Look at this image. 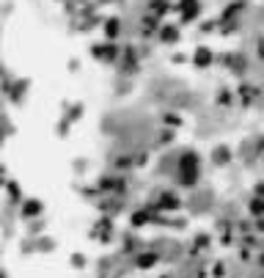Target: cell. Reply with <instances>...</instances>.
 Listing matches in <instances>:
<instances>
[{
	"instance_id": "1",
	"label": "cell",
	"mask_w": 264,
	"mask_h": 278,
	"mask_svg": "<svg viewBox=\"0 0 264 278\" xmlns=\"http://www.w3.org/2000/svg\"><path fill=\"white\" fill-rule=\"evenodd\" d=\"M176 9L182 11V17H185V22H190V19L198 14V0H182Z\"/></svg>"
},
{
	"instance_id": "2",
	"label": "cell",
	"mask_w": 264,
	"mask_h": 278,
	"mask_svg": "<svg viewBox=\"0 0 264 278\" xmlns=\"http://www.w3.org/2000/svg\"><path fill=\"white\" fill-rule=\"evenodd\" d=\"M209 61H212V55H209V50H207V47H201V50L195 52V64H198V66H207Z\"/></svg>"
},
{
	"instance_id": "3",
	"label": "cell",
	"mask_w": 264,
	"mask_h": 278,
	"mask_svg": "<svg viewBox=\"0 0 264 278\" xmlns=\"http://www.w3.org/2000/svg\"><path fill=\"white\" fill-rule=\"evenodd\" d=\"M162 39H165V42L171 44V42H176V39H179V31H176V28H171V25H168V28L162 31Z\"/></svg>"
},
{
	"instance_id": "4",
	"label": "cell",
	"mask_w": 264,
	"mask_h": 278,
	"mask_svg": "<svg viewBox=\"0 0 264 278\" xmlns=\"http://www.w3.org/2000/svg\"><path fill=\"white\" fill-rule=\"evenodd\" d=\"M160 207L173 209V207H179V199H173V196H162V204H160Z\"/></svg>"
},
{
	"instance_id": "5",
	"label": "cell",
	"mask_w": 264,
	"mask_h": 278,
	"mask_svg": "<svg viewBox=\"0 0 264 278\" xmlns=\"http://www.w3.org/2000/svg\"><path fill=\"white\" fill-rule=\"evenodd\" d=\"M105 31H107V36L113 39V36H116V33H119V19H110V22L105 25Z\"/></svg>"
},
{
	"instance_id": "6",
	"label": "cell",
	"mask_w": 264,
	"mask_h": 278,
	"mask_svg": "<svg viewBox=\"0 0 264 278\" xmlns=\"http://www.w3.org/2000/svg\"><path fill=\"white\" fill-rule=\"evenodd\" d=\"M39 209H42V207H39V201H28V207H25V215H36Z\"/></svg>"
}]
</instances>
